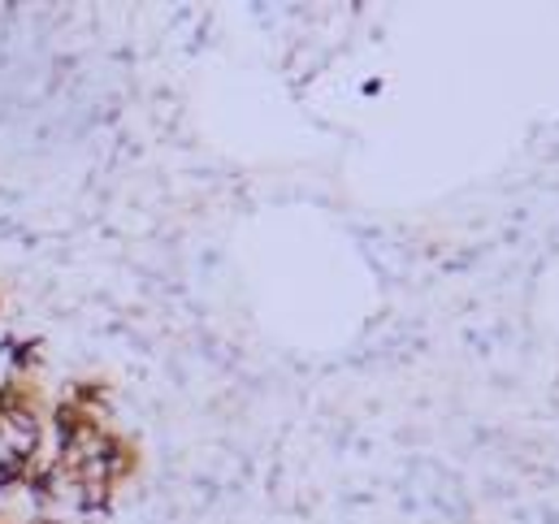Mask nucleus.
Listing matches in <instances>:
<instances>
[{"mask_svg": "<svg viewBox=\"0 0 559 524\" xmlns=\"http://www.w3.org/2000/svg\"><path fill=\"white\" fill-rule=\"evenodd\" d=\"M52 464L61 473V486L74 490L79 512H109L114 499H118V490L140 477L143 451L135 438H127V433H118V429L105 425L87 446L66 451Z\"/></svg>", "mask_w": 559, "mask_h": 524, "instance_id": "obj_1", "label": "nucleus"}, {"mask_svg": "<svg viewBox=\"0 0 559 524\" xmlns=\"http://www.w3.org/2000/svg\"><path fill=\"white\" fill-rule=\"evenodd\" d=\"M39 460H44V429L39 425L9 429L0 451V490H22Z\"/></svg>", "mask_w": 559, "mask_h": 524, "instance_id": "obj_2", "label": "nucleus"}, {"mask_svg": "<svg viewBox=\"0 0 559 524\" xmlns=\"http://www.w3.org/2000/svg\"><path fill=\"white\" fill-rule=\"evenodd\" d=\"M105 429V416L100 412H92V407H79V403H70V398H61L57 407H52V433H57V455H66V451H79V446H87L96 433Z\"/></svg>", "mask_w": 559, "mask_h": 524, "instance_id": "obj_3", "label": "nucleus"}, {"mask_svg": "<svg viewBox=\"0 0 559 524\" xmlns=\"http://www.w3.org/2000/svg\"><path fill=\"white\" fill-rule=\"evenodd\" d=\"M66 398L105 416V407H109V398H114V386H109L105 378H79V382H66Z\"/></svg>", "mask_w": 559, "mask_h": 524, "instance_id": "obj_4", "label": "nucleus"}, {"mask_svg": "<svg viewBox=\"0 0 559 524\" xmlns=\"http://www.w3.org/2000/svg\"><path fill=\"white\" fill-rule=\"evenodd\" d=\"M4 352H9V360L17 369V378H26V369H35L39 356H44V347L35 338H4Z\"/></svg>", "mask_w": 559, "mask_h": 524, "instance_id": "obj_5", "label": "nucleus"}, {"mask_svg": "<svg viewBox=\"0 0 559 524\" xmlns=\"http://www.w3.org/2000/svg\"><path fill=\"white\" fill-rule=\"evenodd\" d=\"M31 524H66V521H52V516H35Z\"/></svg>", "mask_w": 559, "mask_h": 524, "instance_id": "obj_6", "label": "nucleus"}, {"mask_svg": "<svg viewBox=\"0 0 559 524\" xmlns=\"http://www.w3.org/2000/svg\"><path fill=\"white\" fill-rule=\"evenodd\" d=\"M0 312H4V290H0Z\"/></svg>", "mask_w": 559, "mask_h": 524, "instance_id": "obj_7", "label": "nucleus"}, {"mask_svg": "<svg viewBox=\"0 0 559 524\" xmlns=\"http://www.w3.org/2000/svg\"><path fill=\"white\" fill-rule=\"evenodd\" d=\"M0 524H9V521H0Z\"/></svg>", "mask_w": 559, "mask_h": 524, "instance_id": "obj_8", "label": "nucleus"}]
</instances>
